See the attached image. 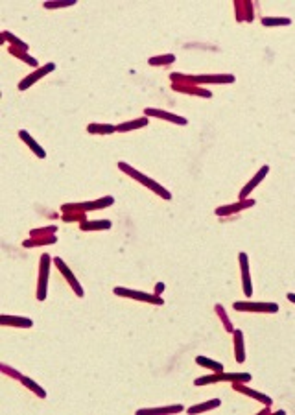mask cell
<instances>
[{
    "mask_svg": "<svg viewBox=\"0 0 295 415\" xmlns=\"http://www.w3.org/2000/svg\"><path fill=\"white\" fill-rule=\"evenodd\" d=\"M0 41L2 43H6V41H10V44L13 46V48H17V50H22V52H28V44L24 43V41H21V39L17 37V35H13L11 32H2V37H0Z\"/></svg>",
    "mask_w": 295,
    "mask_h": 415,
    "instance_id": "26",
    "label": "cell"
},
{
    "mask_svg": "<svg viewBox=\"0 0 295 415\" xmlns=\"http://www.w3.org/2000/svg\"><path fill=\"white\" fill-rule=\"evenodd\" d=\"M111 220H87L83 223H80L81 231H105V229H111Z\"/></svg>",
    "mask_w": 295,
    "mask_h": 415,
    "instance_id": "22",
    "label": "cell"
},
{
    "mask_svg": "<svg viewBox=\"0 0 295 415\" xmlns=\"http://www.w3.org/2000/svg\"><path fill=\"white\" fill-rule=\"evenodd\" d=\"M10 54L11 55H15L17 60H21L22 63H26V65H30V67H35V69H39V61L33 57V55H30L28 52H22V50H17V48H13V46H10Z\"/></svg>",
    "mask_w": 295,
    "mask_h": 415,
    "instance_id": "27",
    "label": "cell"
},
{
    "mask_svg": "<svg viewBox=\"0 0 295 415\" xmlns=\"http://www.w3.org/2000/svg\"><path fill=\"white\" fill-rule=\"evenodd\" d=\"M57 242V236L55 234H50V236H41V238H28L22 242L24 248H39V246H52V244Z\"/></svg>",
    "mask_w": 295,
    "mask_h": 415,
    "instance_id": "24",
    "label": "cell"
},
{
    "mask_svg": "<svg viewBox=\"0 0 295 415\" xmlns=\"http://www.w3.org/2000/svg\"><path fill=\"white\" fill-rule=\"evenodd\" d=\"M113 291H114V295L126 297V299H135V301L151 303V305H164V299H162L161 295H155V293H146V291H139V290H129V288H122V286H116Z\"/></svg>",
    "mask_w": 295,
    "mask_h": 415,
    "instance_id": "6",
    "label": "cell"
},
{
    "mask_svg": "<svg viewBox=\"0 0 295 415\" xmlns=\"http://www.w3.org/2000/svg\"><path fill=\"white\" fill-rule=\"evenodd\" d=\"M221 404L220 399H212V400H207V402H201V404H196V406H190L188 408V413L190 415H196V413H201V411H209V410H216L218 406Z\"/></svg>",
    "mask_w": 295,
    "mask_h": 415,
    "instance_id": "25",
    "label": "cell"
},
{
    "mask_svg": "<svg viewBox=\"0 0 295 415\" xmlns=\"http://www.w3.org/2000/svg\"><path fill=\"white\" fill-rule=\"evenodd\" d=\"M114 203L113 196H103V198H98V200L92 201H81V203H63L61 205V212L67 214V212H89V210H102L107 209Z\"/></svg>",
    "mask_w": 295,
    "mask_h": 415,
    "instance_id": "4",
    "label": "cell"
},
{
    "mask_svg": "<svg viewBox=\"0 0 295 415\" xmlns=\"http://www.w3.org/2000/svg\"><path fill=\"white\" fill-rule=\"evenodd\" d=\"M269 411H271V408H269V406H266V408H264V410L260 411V415H264V413H269Z\"/></svg>",
    "mask_w": 295,
    "mask_h": 415,
    "instance_id": "39",
    "label": "cell"
},
{
    "mask_svg": "<svg viewBox=\"0 0 295 415\" xmlns=\"http://www.w3.org/2000/svg\"><path fill=\"white\" fill-rule=\"evenodd\" d=\"M196 364L201 367H207V369L212 373L223 371V364H221V362L210 360V358H207V356H198V358H196Z\"/></svg>",
    "mask_w": 295,
    "mask_h": 415,
    "instance_id": "28",
    "label": "cell"
},
{
    "mask_svg": "<svg viewBox=\"0 0 295 415\" xmlns=\"http://www.w3.org/2000/svg\"><path fill=\"white\" fill-rule=\"evenodd\" d=\"M214 310H216V314H218V318L221 319V323H223V327H225L227 332H234L236 329L232 327L231 319H229V316H227V312H225V308L221 307V305H216Z\"/></svg>",
    "mask_w": 295,
    "mask_h": 415,
    "instance_id": "32",
    "label": "cell"
},
{
    "mask_svg": "<svg viewBox=\"0 0 295 415\" xmlns=\"http://www.w3.org/2000/svg\"><path fill=\"white\" fill-rule=\"evenodd\" d=\"M216 382H242L247 384L251 382V375L249 373H210L205 377H199L194 380V386H207V384H216Z\"/></svg>",
    "mask_w": 295,
    "mask_h": 415,
    "instance_id": "3",
    "label": "cell"
},
{
    "mask_svg": "<svg viewBox=\"0 0 295 415\" xmlns=\"http://www.w3.org/2000/svg\"><path fill=\"white\" fill-rule=\"evenodd\" d=\"M148 124H150V116H140V118L128 120V122H122V124H118L116 126V131H118V133L135 131V130H140V128H146Z\"/></svg>",
    "mask_w": 295,
    "mask_h": 415,
    "instance_id": "19",
    "label": "cell"
},
{
    "mask_svg": "<svg viewBox=\"0 0 295 415\" xmlns=\"http://www.w3.org/2000/svg\"><path fill=\"white\" fill-rule=\"evenodd\" d=\"M144 114H146V116H155V118H162V120H166V122H172V124H179V126H187L188 124V120L185 118V116H181V114L168 113V111H162V109L148 107V109H144Z\"/></svg>",
    "mask_w": 295,
    "mask_h": 415,
    "instance_id": "13",
    "label": "cell"
},
{
    "mask_svg": "<svg viewBox=\"0 0 295 415\" xmlns=\"http://www.w3.org/2000/svg\"><path fill=\"white\" fill-rule=\"evenodd\" d=\"M57 232V225H50V227H43V229H33L30 231V236H50V234H55Z\"/></svg>",
    "mask_w": 295,
    "mask_h": 415,
    "instance_id": "34",
    "label": "cell"
},
{
    "mask_svg": "<svg viewBox=\"0 0 295 415\" xmlns=\"http://www.w3.org/2000/svg\"><path fill=\"white\" fill-rule=\"evenodd\" d=\"M118 170H122L124 173H128L129 177H133L135 181H139L140 185H144V187H148L150 190H153L157 196H161L162 200H172V194H170V190L164 189L161 183H157L155 179L148 177V175H144L142 172H139V170H135L133 166H129L128 162L124 161H118Z\"/></svg>",
    "mask_w": 295,
    "mask_h": 415,
    "instance_id": "2",
    "label": "cell"
},
{
    "mask_svg": "<svg viewBox=\"0 0 295 415\" xmlns=\"http://www.w3.org/2000/svg\"><path fill=\"white\" fill-rule=\"evenodd\" d=\"M234 11H236V19H238V21L251 22L253 19H255V17H253L251 2H234Z\"/></svg>",
    "mask_w": 295,
    "mask_h": 415,
    "instance_id": "21",
    "label": "cell"
},
{
    "mask_svg": "<svg viewBox=\"0 0 295 415\" xmlns=\"http://www.w3.org/2000/svg\"><path fill=\"white\" fill-rule=\"evenodd\" d=\"M0 325L17 327V329H32L33 321L30 318H21V316H0Z\"/></svg>",
    "mask_w": 295,
    "mask_h": 415,
    "instance_id": "15",
    "label": "cell"
},
{
    "mask_svg": "<svg viewBox=\"0 0 295 415\" xmlns=\"http://www.w3.org/2000/svg\"><path fill=\"white\" fill-rule=\"evenodd\" d=\"M262 24L264 26H290L291 24V19H288V17H264L262 19Z\"/></svg>",
    "mask_w": 295,
    "mask_h": 415,
    "instance_id": "31",
    "label": "cell"
},
{
    "mask_svg": "<svg viewBox=\"0 0 295 415\" xmlns=\"http://www.w3.org/2000/svg\"><path fill=\"white\" fill-rule=\"evenodd\" d=\"M55 70V63H44L43 67H39V69H35V72H32V74H28L24 80L19 83V91H28L30 87L35 83V81H39V80H43L44 76H48L50 72H54Z\"/></svg>",
    "mask_w": 295,
    "mask_h": 415,
    "instance_id": "9",
    "label": "cell"
},
{
    "mask_svg": "<svg viewBox=\"0 0 295 415\" xmlns=\"http://www.w3.org/2000/svg\"><path fill=\"white\" fill-rule=\"evenodd\" d=\"M172 91L183 92V94H194V96H199V98L212 96L210 91H205V89H201V87L198 85H187V83H172Z\"/></svg>",
    "mask_w": 295,
    "mask_h": 415,
    "instance_id": "16",
    "label": "cell"
},
{
    "mask_svg": "<svg viewBox=\"0 0 295 415\" xmlns=\"http://www.w3.org/2000/svg\"><path fill=\"white\" fill-rule=\"evenodd\" d=\"M164 288H166V286H164V282H157V284H155V295H161L162 291H164Z\"/></svg>",
    "mask_w": 295,
    "mask_h": 415,
    "instance_id": "37",
    "label": "cell"
},
{
    "mask_svg": "<svg viewBox=\"0 0 295 415\" xmlns=\"http://www.w3.org/2000/svg\"><path fill=\"white\" fill-rule=\"evenodd\" d=\"M185 410L181 404H172V406H162V408H140L137 410V415H161V413H181Z\"/></svg>",
    "mask_w": 295,
    "mask_h": 415,
    "instance_id": "18",
    "label": "cell"
},
{
    "mask_svg": "<svg viewBox=\"0 0 295 415\" xmlns=\"http://www.w3.org/2000/svg\"><path fill=\"white\" fill-rule=\"evenodd\" d=\"M232 389H234V391H240V393L247 395V397H251V399L258 400V402H262V404H266V406L273 404V399H271L269 395L255 391V389H251L249 386H246V384H242V382H232Z\"/></svg>",
    "mask_w": 295,
    "mask_h": 415,
    "instance_id": "12",
    "label": "cell"
},
{
    "mask_svg": "<svg viewBox=\"0 0 295 415\" xmlns=\"http://www.w3.org/2000/svg\"><path fill=\"white\" fill-rule=\"evenodd\" d=\"M255 203H257V201L253 200V198H247V200H238L236 203H231V205L218 207L214 212H216V216H231V214H234V212H242V210H246V209H251Z\"/></svg>",
    "mask_w": 295,
    "mask_h": 415,
    "instance_id": "10",
    "label": "cell"
},
{
    "mask_svg": "<svg viewBox=\"0 0 295 415\" xmlns=\"http://www.w3.org/2000/svg\"><path fill=\"white\" fill-rule=\"evenodd\" d=\"M0 371L4 373V375H10V377H13V378H17V380H21L24 375L22 373H19L17 369H13V367H10L8 364H0Z\"/></svg>",
    "mask_w": 295,
    "mask_h": 415,
    "instance_id": "36",
    "label": "cell"
},
{
    "mask_svg": "<svg viewBox=\"0 0 295 415\" xmlns=\"http://www.w3.org/2000/svg\"><path fill=\"white\" fill-rule=\"evenodd\" d=\"M76 0H48V2H43V6L46 10H59V8H70L74 6Z\"/></svg>",
    "mask_w": 295,
    "mask_h": 415,
    "instance_id": "33",
    "label": "cell"
},
{
    "mask_svg": "<svg viewBox=\"0 0 295 415\" xmlns=\"http://www.w3.org/2000/svg\"><path fill=\"white\" fill-rule=\"evenodd\" d=\"M238 260H240V268H242V286H244V293L246 297L253 295V284H251V273H249V259H247L246 253L238 255Z\"/></svg>",
    "mask_w": 295,
    "mask_h": 415,
    "instance_id": "14",
    "label": "cell"
},
{
    "mask_svg": "<svg viewBox=\"0 0 295 415\" xmlns=\"http://www.w3.org/2000/svg\"><path fill=\"white\" fill-rule=\"evenodd\" d=\"M21 382H22V386H26L30 391H33V393L37 395V397H41V399H46V389L44 388H41L35 380H32V378H28V377H22L21 378Z\"/></svg>",
    "mask_w": 295,
    "mask_h": 415,
    "instance_id": "29",
    "label": "cell"
},
{
    "mask_svg": "<svg viewBox=\"0 0 295 415\" xmlns=\"http://www.w3.org/2000/svg\"><path fill=\"white\" fill-rule=\"evenodd\" d=\"M19 137H21L22 142H24V144H26L28 148H30V150H32L33 153L39 157V159H44V157H46V151L43 150V146L39 144L37 140H35L32 135H30V131L21 130V131H19Z\"/></svg>",
    "mask_w": 295,
    "mask_h": 415,
    "instance_id": "17",
    "label": "cell"
},
{
    "mask_svg": "<svg viewBox=\"0 0 295 415\" xmlns=\"http://www.w3.org/2000/svg\"><path fill=\"white\" fill-rule=\"evenodd\" d=\"M234 336V358L238 364H244L246 362V347H244V332L240 329H236L232 332Z\"/></svg>",
    "mask_w": 295,
    "mask_h": 415,
    "instance_id": "20",
    "label": "cell"
},
{
    "mask_svg": "<svg viewBox=\"0 0 295 415\" xmlns=\"http://www.w3.org/2000/svg\"><path fill=\"white\" fill-rule=\"evenodd\" d=\"M54 264H55V268L59 270V273H61V275H63L65 279H67V282H69V286L72 288V290H74L76 295H78V297H83V295H85V290L81 288L80 280L76 279L74 271H72V270L69 268V266H67V262H65L63 259H59V257H55V259H54Z\"/></svg>",
    "mask_w": 295,
    "mask_h": 415,
    "instance_id": "8",
    "label": "cell"
},
{
    "mask_svg": "<svg viewBox=\"0 0 295 415\" xmlns=\"http://www.w3.org/2000/svg\"><path fill=\"white\" fill-rule=\"evenodd\" d=\"M172 83H187V85H203V83H232L236 80L232 74H181V72H172L170 74Z\"/></svg>",
    "mask_w": 295,
    "mask_h": 415,
    "instance_id": "1",
    "label": "cell"
},
{
    "mask_svg": "<svg viewBox=\"0 0 295 415\" xmlns=\"http://www.w3.org/2000/svg\"><path fill=\"white\" fill-rule=\"evenodd\" d=\"M89 135H113L116 133V126L113 124H89L87 126Z\"/></svg>",
    "mask_w": 295,
    "mask_h": 415,
    "instance_id": "23",
    "label": "cell"
},
{
    "mask_svg": "<svg viewBox=\"0 0 295 415\" xmlns=\"http://www.w3.org/2000/svg\"><path fill=\"white\" fill-rule=\"evenodd\" d=\"M269 173V164H264V166H260V170H258L255 175H253V179L249 181V183L244 187V189L240 190V200H247L249 196H251V192L255 189H257L258 185L262 183L264 179H266V175Z\"/></svg>",
    "mask_w": 295,
    "mask_h": 415,
    "instance_id": "11",
    "label": "cell"
},
{
    "mask_svg": "<svg viewBox=\"0 0 295 415\" xmlns=\"http://www.w3.org/2000/svg\"><path fill=\"white\" fill-rule=\"evenodd\" d=\"M236 312H255V314H277V303H253V301H236L232 305Z\"/></svg>",
    "mask_w": 295,
    "mask_h": 415,
    "instance_id": "7",
    "label": "cell"
},
{
    "mask_svg": "<svg viewBox=\"0 0 295 415\" xmlns=\"http://www.w3.org/2000/svg\"><path fill=\"white\" fill-rule=\"evenodd\" d=\"M286 297H288V301L293 303V305H295V293H293V291H290V293H288Z\"/></svg>",
    "mask_w": 295,
    "mask_h": 415,
    "instance_id": "38",
    "label": "cell"
},
{
    "mask_svg": "<svg viewBox=\"0 0 295 415\" xmlns=\"http://www.w3.org/2000/svg\"><path fill=\"white\" fill-rule=\"evenodd\" d=\"M54 260L50 259L48 253H43L39 259V277H37V301H44L48 293V277H50V264Z\"/></svg>",
    "mask_w": 295,
    "mask_h": 415,
    "instance_id": "5",
    "label": "cell"
},
{
    "mask_svg": "<svg viewBox=\"0 0 295 415\" xmlns=\"http://www.w3.org/2000/svg\"><path fill=\"white\" fill-rule=\"evenodd\" d=\"M173 61H175V55L173 54H162V55H153V57H150L148 63H150L151 67H166V65H172Z\"/></svg>",
    "mask_w": 295,
    "mask_h": 415,
    "instance_id": "30",
    "label": "cell"
},
{
    "mask_svg": "<svg viewBox=\"0 0 295 415\" xmlns=\"http://www.w3.org/2000/svg\"><path fill=\"white\" fill-rule=\"evenodd\" d=\"M63 221H80V223H83V221H87L85 212H67V214H63Z\"/></svg>",
    "mask_w": 295,
    "mask_h": 415,
    "instance_id": "35",
    "label": "cell"
}]
</instances>
